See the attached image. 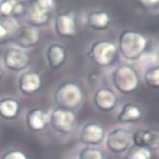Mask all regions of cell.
Returning a JSON list of instances; mask_svg holds the SVG:
<instances>
[{
    "instance_id": "e0dca14e",
    "label": "cell",
    "mask_w": 159,
    "mask_h": 159,
    "mask_svg": "<svg viewBox=\"0 0 159 159\" xmlns=\"http://www.w3.org/2000/svg\"><path fill=\"white\" fill-rule=\"evenodd\" d=\"M80 159H103V155L97 150H86L80 154Z\"/></svg>"
},
{
    "instance_id": "9a60e30c",
    "label": "cell",
    "mask_w": 159,
    "mask_h": 159,
    "mask_svg": "<svg viewBox=\"0 0 159 159\" xmlns=\"http://www.w3.org/2000/svg\"><path fill=\"white\" fill-rule=\"evenodd\" d=\"M63 57V53L61 48L58 47H54L50 50L49 52V58L51 60V63H52L54 66L59 64L61 63Z\"/></svg>"
},
{
    "instance_id": "4fadbf2b",
    "label": "cell",
    "mask_w": 159,
    "mask_h": 159,
    "mask_svg": "<svg viewBox=\"0 0 159 159\" xmlns=\"http://www.w3.org/2000/svg\"><path fill=\"white\" fill-rule=\"evenodd\" d=\"M46 120V116L40 111H36L30 116V124L33 128H40L44 126Z\"/></svg>"
},
{
    "instance_id": "9c48e42d",
    "label": "cell",
    "mask_w": 159,
    "mask_h": 159,
    "mask_svg": "<svg viewBox=\"0 0 159 159\" xmlns=\"http://www.w3.org/2000/svg\"><path fill=\"white\" fill-rule=\"evenodd\" d=\"M102 135V129L96 126H89L85 129L83 138L89 142H97L101 139Z\"/></svg>"
},
{
    "instance_id": "ffe728a7",
    "label": "cell",
    "mask_w": 159,
    "mask_h": 159,
    "mask_svg": "<svg viewBox=\"0 0 159 159\" xmlns=\"http://www.w3.org/2000/svg\"><path fill=\"white\" fill-rule=\"evenodd\" d=\"M12 2H4L0 6V11L4 15H7L11 12L13 9V6L11 5Z\"/></svg>"
},
{
    "instance_id": "d6986e66",
    "label": "cell",
    "mask_w": 159,
    "mask_h": 159,
    "mask_svg": "<svg viewBox=\"0 0 159 159\" xmlns=\"http://www.w3.org/2000/svg\"><path fill=\"white\" fill-rule=\"evenodd\" d=\"M2 159H27V157L21 152L18 151H11L5 154Z\"/></svg>"
},
{
    "instance_id": "30bf717a",
    "label": "cell",
    "mask_w": 159,
    "mask_h": 159,
    "mask_svg": "<svg viewBox=\"0 0 159 159\" xmlns=\"http://www.w3.org/2000/svg\"><path fill=\"white\" fill-rule=\"evenodd\" d=\"M40 85L39 78L34 74L25 76L22 81V88L26 91H33L37 89Z\"/></svg>"
},
{
    "instance_id": "7a4b0ae2",
    "label": "cell",
    "mask_w": 159,
    "mask_h": 159,
    "mask_svg": "<svg viewBox=\"0 0 159 159\" xmlns=\"http://www.w3.org/2000/svg\"><path fill=\"white\" fill-rule=\"evenodd\" d=\"M114 52L115 48L112 44L102 42V44H98L97 48L94 49L95 57L97 60L99 61L98 63L105 64L112 60V57L114 56Z\"/></svg>"
},
{
    "instance_id": "8fae6325",
    "label": "cell",
    "mask_w": 159,
    "mask_h": 159,
    "mask_svg": "<svg viewBox=\"0 0 159 159\" xmlns=\"http://www.w3.org/2000/svg\"><path fill=\"white\" fill-rule=\"evenodd\" d=\"M114 100L115 98L113 95L108 91H102L98 96V103L101 105L100 107L103 108H109L112 107Z\"/></svg>"
},
{
    "instance_id": "2e32d148",
    "label": "cell",
    "mask_w": 159,
    "mask_h": 159,
    "mask_svg": "<svg viewBox=\"0 0 159 159\" xmlns=\"http://www.w3.org/2000/svg\"><path fill=\"white\" fill-rule=\"evenodd\" d=\"M13 21L10 19L0 20V40L5 38L13 29Z\"/></svg>"
},
{
    "instance_id": "8992f818",
    "label": "cell",
    "mask_w": 159,
    "mask_h": 159,
    "mask_svg": "<svg viewBox=\"0 0 159 159\" xmlns=\"http://www.w3.org/2000/svg\"><path fill=\"white\" fill-rule=\"evenodd\" d=\"M39 5L32 7L30 11V17L36 22H43L47 18V6L43 5V2H39Z\"/></svg>"
},
{
    "instance_id": "5bb4252c",
    "label": "cell",
    "mask_w": 159,
    "mask_h": 159,
    "mask_svg": "<svg viewBox=\"0 0 159 159\" xmlns=\"http://www.w3.org/2000/svg\"><path fill=\"white\" fill-rule=\"evenodd\" d=\"M108 18L105 14H94L91 15V24L96 27H104L107 25Z\"/></svg>"
},
{
    "instance_id": "6da1fadb",
    "label": "cell",
    "mask_w": 159,
    "mask_h": 159,
    "mask_svg": "<svg viewBox=\"0 0 159 159\" xmlns=\"http://www.w3.org/2000/svg\"><path fill=\"white\" fill-rule=\"evenodd\" d=\"M145 46L144 39L135 33H128L123 37V52L127 56H135L143 49Z\"/></svg>"
},
{
    "instance_id": "5b68a950",
    "label": "cell",
    "mask_w": 159,
    "mask_h": 159,
    "mask_svg": "<svg viewBox=\"0 0 159 159\" xmlns=\"http://www.w3.org/2000/svg\"><path fill=\"white\" fill-rule=\"evenodd\" d=\"M74 121V116L70 112L59 111L55 113L53 122L56 126L62 130H67Z\"/></svg>"
},
{
    "instance_id": "7c38bea8",
    "label": "cell",
    "mask_w": 159,
    "mask_h": 159,
    "mask_svg": "<svg viewBox=\"0 0 159 159\" xmlns=\"http://www.w3.org/2000/svg\"><path fill=\"white\" fill-rule=\"evenodd\" d=\"M128 159H150V153L143 147H135L128 153Z\"/></svg>"
},
{
    "instance_id": "ac0fdd59",
    "label": "cell",
    "mask_w": 159,
    "mask_h": 159,
    "mask_svg": "<svg viewBox=\"0 0 159 159\" xmlns=\"http://www.w3.org/2000/svg\"><path fill=\"white\" fill-rule=\"evenodd\" d=\"M139 112L136 108H134L132 106H130L126 108L125 112H124V120H135V118L139 116Z\"/></svg>"
},
{
    "instance_id": "52a82bcc",
    "label": "cell",
    "mask_w": 159,
    "mask_h": 159,
    "mask_svg": "<svg viewBox=\"0 0 159 159\" xmlns=\"http://www.w3.org/2000/svg\"><path fill=\"white\" fill-rule=\"evenodd\" d=\"M18 105L13 101L6 100L0 102V115L3 117H11L15 115Z\"/></svg>"
},
{
    "instance_id": "ba28073f",
    "label": "cell",
    "mask_w": 159,
    "mask_h": 159,
    "mask_svg": "<svg viewBox=\"0 0 159 159\" xmlns=\"http://www.w3.org/2000/svg\"><path fill=\"white\" fill-rule=\"evenodd\" d=\"M59 31L63 34H71L74 32V21L68 16H60L58 19Z\"/></svg>"
},
{
    "instance_id": "277c9868",
    "label": "cell",
    "mask_w": 159,
    "mask_h": 159,
    "mask_svg": "<svg viewBox=\"0 0 159 159\" xmlns=\"http://www.w3.org/2000/svg\"><path fill=\"white\" fill-rule=\"evenodd\" d=\"M128 138L129 137L126 133L124 132L123 131H118L117 132L112 134V135H110V137L108 139L109 142H108V145L109 148L112 149L113 151L120 152V151L125 150L128 146V144L120 142V140L129 139Z\"/></svg>"
},
{
    "instance_id": "3957f363",
    "label": "cell",
    "mask_w": 159,
    "mask_h": 159,
    "mask_svg": "<svg viewBox=\"0 0 159 159\" xmlns=\"http://www.w3.org/2000/svg\"><path fill=\"white\" fill-rule=\"evenodd\" d=\"M6 64L11 69H21L26 65L28 58L26 55L21 52L11 51L5 58Z\"/></svg>"
}]
</instances>
